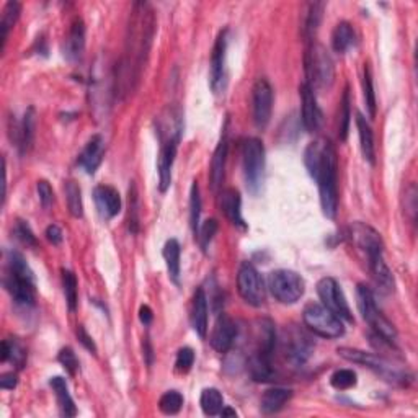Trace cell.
<instances>
[{
    "mask_svg": "<svg viewBox=\"0 0 418 418\" xmlns=\"http://www.w3.org/2000/svg\"><path fill=\"white\" fill-rule=\"evenodd\" d=\"M77 278L72 272L69 270H63V288H64V296L65 303H68V308L70 312H74L77 309L79 303V293H77Z\"/></svg>",
    "mask_w": 418,
    "mask_h": 418,
    "instance_id": "cell-36",
    "label": "cell"
},
{
    "mask_svg": "<svg viewBox=\"0 0 418 418\" xmlns=\"http://www.w3.org/2000/svg\"><path fill=\"white\" fill-rule=\"evenodd\" d=\"M103 157H105V141L100 134H96L87 142L84 151L80 152L79 164L82 165V168L87 173L94 175L96 168L100 167L101 160H103Z\"/></svg>",
    "mask_w": 418,
    "mask_h": 418,
    "instance_id": "cell-21",
    "label": "cell"
},
{
    "mask_svg": "<svg viewBox=\"0 0 418 418\" xmlns=\"http://www.w3.org/2000/svg\"><path fill=\"white\" fill-rule=\"evenodd\" d=\"M221 209L222 213L226 214V217L231 221L234 226L246 227V222H243L242 217V198L241 193L234 188H226V190L221 191Z\"/></svg>",
    "mask_w": 418,
    "mask_h": 418,
    "instance_id": "cell-24",
    "label": "cell"
},
{
    "mask_svg": "<svg viewBox=\"0 0 418 418\" xmlns=\"http://www.w3.org/2000/svg\"><path fill=\"white\" fill-rule=\"evenodd\" d=\"M191 325L195 329V332L201 338H205L208 334V296L203 288H198L195 296H193Z\"/></svg>",
    "mask_w": 418,
    "mask_h": 418,
    "instance_id": "cell-25",
    "label": "cell"
},
{
    "mask_svg": "<svg viewBox=\"0 0 418 418\" xmlns=\"http://www.w3.org/2000/svg\"><path fill=\"white\" fill-rule=\"evenodd\" d=\"M94 200L100 216L103 219H113L121 211V198L120 193L113 186L100 185L95 188Z\"/></svg>",
    "mask_w": 418,
    "mask_h": 418,
    "instance_id": "cell-19",
    "label": "cell"
},
{
    "mask_svg": "<svg viewBox=\"0 0 418 418\" xmlns=\"http://www.w3.org/2000/svg\"><path fill=\"white\" fill-rule=\"evenodd\" d=\"M405 200H409V203H407L405 208H407V211L410 213V219H412V221H415V213H417V188L414 185H412L409 188V190H407Z\"/></svg>",
    "mask_w": 418,
    "mask_h": 418,
    "instance_id": "cell-50",
    "label": "cell"
},
{
    "mask_svg": "<svg viewBox=\"0 0 418 418\" xmlns=\"http://www.w3.org/2000/svg\"><path fill=\"white\" fill-rule=\"evenodd\" d=\"M283 351L289 363L303 366L314 353V341L304 330L291 325L283 334Z\"/></svg>",
    "mask_w": 418,
    "mask_h": 418,
    "instance_id": "cell-9",
    "label": "cell"
},
{
    "mask_svg": "<svg viewBox=\"0 0 418 418\" xmlns=\"http://www.w3.org/2000/svg\"><path fill=\"white\" fill-rule=\"evenodd\" d=\"M85 49V25L80 18L74 20L72 27L69 30L68 38H65L64 43V58L70 61V63H75L82 58Z\"/></svg>",
    "mask_w": 418,
    "mask_h": 418,
    "instance_id": "cell-23",
    "label": "cell"
},
{
    "mask_svg": "<svg viewBox=\"0 0 418 418\" xmlns=\"http://www.w3.org/2000/svg\"><path fill=\"white\" fill-rule=\"evenodd\" d=\"M356 127H358V134H360V144H361V152H363V157L369 162L371 165L374 164V136H373V129L363 115H356Z\"/></svg>",
    "mask_w": 418,
    "mask_h": 418,
    "instance_id": "cell-29",
    "label": "cell"
},
{
    "mask_svg": "<svg viewBox=\"0 0 418 418\" xmlns=\"http://www.w3.org/2000/svg\"><path fill=\"white\" fill-rule=\"evenodd\" d=\"M34 123H37V118H34V110L28 108L27 113H25V116H23L22 123L17 125L15 129L12 126H10V137H12V142L15 141V146L18 147L22 154L28 152V149L33 144Z\"/></svg>",
    "mask_w": 418,
    "mask_h": 418,
    "instance_id": "cell-22",
    "label": "cell"
},
{
    "mask_svg": "<svg viewBox=\"0 0 418 418\" xmlns=\"http://www.w3.org/2000/svg\"><path fill=\"white\" fill-rule=\"evenodd\" d=\"M268 288L273 298L283 304H294L304 294V279L291 270H277L270 273Z\"/></svg>",
    "mask_w": 418,
    "mask_h": 418,
    "instance_id": "cell-8",
    "label": "cell"
},
{
    "mask_svg": "<svg viewBox=\"0 0 418 418\" xmlns=\"http://www.w3.org/2000/svg\"><path fill=\"white\" fill-rule=\"evenodd\" d=\"M350 91L348 89H345L343 99H341L340 103V118H338V136L341 141L346 139L348 136V129H350Z\"/></svg>",
    "mask_w": 418,
    "mask_h": 418,
    "instance_id": "cell-42",
    "label": "cell"
},
{
    "mask_svg": "<svg viewBox=\"0 0 418 418\" xmlns=\"http://www.w3.org/2000/svg\"><path fill=\"white\" fill-rule=\"evenodd\" d=\"M356 373L351 369H338L335 371L330 377V384H332L336 391H346L356 386Z\"/></svg>",
    "mask_w": 418,
    "mask_h": 418,
    "instance_id": "cell-43",
    "label": "cell"
},
{
    "mask_svg": "<svg viewBox=\"0 0 418 418\" xmlns=\"http://www.w3.org/2000/svg\"><path fill=\"white\" fill-rule=\"evenodd\" d=\"M300 103H303V125L309 132H315L320 129L322 126V111H320V106L317 103V96H315V91L310 89L308 84L300 85Z\"/></svg>",
    "mask_w": 418,
    "mask_h": 418,
    "instance_id": "cell-17",
    "label": "cell"
},
{
    "mask_svg": "<svg viewBox=\"0 0 418 418\" xmlns=\"http://www.w3.org/2000/svg\"><path fill=\"white\" fill-rule=\"evenodd\" d=\"M227 134L224 132V136L219 141V144L214 151L211 159V170H209V185H211L213 191H219L222 186L224 175H226V160H227Z\"/></svg>",
    "mask_w": 418,
    "mask_h": 418,
    "instance_id": "cell-20",
    "label": "cell"
},
{
    "mask_svg": "<svg viewBox=\"0 0 418 418\" xmlns=\"http://www.w3.org/2000/svg\"><path fill=\"white\" fill-rule=\"evenodd\" d=\"M324 7L325 5L322 2H314V4H309L308 12H305L304 23H303V34L304 38L310 43H312L315 33H317L320 22H322Z\"/></svg>",
    "mask_w": 418,
    "mask_h": 418,
    "instance_id": "cell-32",
    "label": "cell"
},
{
    "mask_svg": "<svg viewBox=\"0 0 418 418\" xmlns=\"http://www.w3.org/2000/svg\"><path fill=\"white\" fill-rule=\"evenodd\" d=\"M200 404L203 412H205V415L216 417L221 414L224 407V397L217 389H214V387H208V389L201 392Z\"/></svg>",
    "mask_w": 418,
    "mask_h": 418,
    "instance_id": "cell-34",
    "label": "cell"
},
{
    "mask_svg": "<svg viewBox=\"0 0 418 418\" xmlns=\"http://www.w3.org/2000/svg\"><path fill=\"white\" fill-rule=\"evenodd\" d=\"M58 360H59V363L63 365V368L65 371H68V373L70 376L77 374V371H79V360H77V356H75L72 348L65 346V348L61 350L59 355H58Z\"/></svg>",
    "mask_w": 418,
    "mask_h": 418,
    "instance_id": "cell-45",
    "label": "cell"
},
{
    "mask_svg": "<svg viewBox=\"0 0 418 418\" xmlns=\"http://www.w3.org/2000/svg\"><path fill=\"white\" fill-rule=\"evenodd\" d=\"M239 329L237 324L226 314H221L214 324L213 334H211V346L219 353H227L232 348L234 341L237 338Z\"/></svg>",
    "mask_w": 418,
    "mask_h": 418,
    "instance_id": "cell-16",
    "label": "cell"
},
{
    "mask_svg": "<svg viewBox=\"0 0 418 418\" xmlns=\"http://www.w3.org/2000/svg\"><path fill=\"white\" fill-rule=\"evenodd\" d=\"M253 123L258 129H265L270 125L273 111V89L267 79H258L252 90Z\"/></svg>",
    "mask_w": 418,
    "mask_h": 418,
    "instance_id": "cell-13",
    "label": "cell"
},
{
    "mask_svg": "<svg viewBox=\"0 0 418 418\" xmlns=\"http://www.w3.org/2000/svg\"><path fill=\"white\" fill-rule=\"evenodd\" d=\"M49 384H51V387H53L56 399H58V404L61 407L63 415H65V417L77 415V409H75L72 397H70V394H69L68 384H65V381L63 379V377H59V376L53 377V379L49 381Z\"/></svg>",
    "mask_w": 418,
    "mask_h": 418,
    "instance_id": "cell-30",
    "label": "cell"
},
{
    "mask_svg": "<svg viewBox=\"0 0 418 418\" xmlns=\"http://www.w3.org/2000/svg\"><path fill=\"white\" fill-rule=\"evenodd\" d=\"M139 319L144 325H151L152 319H154V314H152V309L149 308V305H141Z\"/></svg>",
    "mask_w": 418,
    "mask_h": 418,
    "instance_id": "cell-53",
    "label": "cell"
},
{
    "mask_svg": "<svg viewBox=\"0 0 418 418\" xmlns=\"http://www.w3.org/2000/svg\"><path fill=\"white\" fill-rule=\"evenodd\" d=\"M303 319L305 327L312 334L322 336V338H338L345 334L341 319L336 317L332 310H329L324 304L312 303L305 305Z\"/></svg>",
    "mask_w": 418,
    "mask_h": 418,
    "instance_id": "cell-6",
    "label": "cell"
},
{
    "mask_svg": "<svg viewBox=\"0 0 418 418\" xmlns=\"http://www.w3.org/2000/svg\"><path fill=\"white\" fill-rule=\"evenodd\" d=\"M156 33V15L149 4L136 2L132 5L129 25H127L125 56L116 69V94L126 96L132 94L146 68Z\"/></svg>",
    "mask_w": 418,
    "mask_h": 418,
    "instance_id": "cell-1",
    "label": "cell"
},
{
    "mask_svg": "<svg viewBox=\"0 0 418 418\" xmlns=\"http://www.w3.org/2000/svg\"><path fill=\"white\" fill-rule=\"evenodd\" d=\"M162 253H164L168 277L172 278L173 283L178 284V279H180L182 247H180V243H178L177 239H170V241H167L164 246V252Z\"/></svg>",
    "mask_w": 418,
    "mask_h": 418,
    "instance_id": "cell-31",
    "label": "cell"
},
{
    "mask_svg": "<svg viewBox=\"0 0 418 418\" xmlns=\"http://www.w3.org/2000/svg\"><path fill=\"white\" fill-rule=\"evenodd\" d=\"M356 304H358V309L361 315H363V319L374 330V334L381 336V338L394 343L397 338V330L391 320L377 308L374 294L366 284H358V288H356Z\"/></svg>",
    "mask_w": 418,
    "mask_h": 418,
    "instance_id": "cell-5",
    "label": "cell"
},
{
    "mask_svg": "<svg viewBox=\"0 0 418 418\" xmlns=\"http://www.w3.org/2000/svg\"><path fill=\"white\" fill-rule=\"evenodd\" d=\"M369 270L373 273V278L381 291L391 293L394 291V277H392L389 267L384 262V255H376V257L368 258Z\"/></svg>",
    "mask_w": 418,
    "mask_h": 418,
    "instance_id": "cell-27",
    "label": "cell"
},
{
    "mask_svg": "<svg viewBox=\"0 0 418 418\" xmlns=\"http://www.w3.org/2000/svg\"><path fill=\"white\" fill-rule=\"evenodd\" d=\"M356 33L348 22H340L332 33V46L335 53L345 54L346 51L355 48Z\"/></svg>",
    "mask_w": 418,
    "mask_h": 418,
    "instance_id": "cell-28",
    "label": "cell"
},
{
    "mask_svg": "<svg viewBox=\"0 0 418 418\" xmlns=\"http://www.w3.org/2000/svg\"><path fill=\"white\" fill-rule=\"evenodd\" d=\"M4 286L12 296L15 304L22 308H33L37 299L34 274L23 255L18 252L7 253V272L4 277Z\"/></svg>",
    "mask_w": 418,
    "mask_h": 418,
    "instance_id": "cell-3",
    "label": "cell"
},
{
    "mask_svg": "<svg viewBox=\"0 0 418 418\" xmlns=\"http://www.w3.org/2000/svg\"><path fill=\"white\" fill-rule=\"evenodd\" d=\"M217 232V221L216 219H208V221H205L200 226V229H198V241H200V246L203 248V252L208 251L209 243H211V241L214 239V236H216Z\"/></svg>",
    "mask_w": 418,
    "mask_h": 418,
    "instance_id": "cell-44",
    "label": "cell"
},
{
    "mask_svg": "<svg viewBox=\"0 0 418 418\" xmlns=\"http://www.w3.org/2000/svg\"><path fill=\"white\" fill-rule=\"evenodd\" d=\"M200 216H201V195H200V186H198L196 182H193L191 190H190V224L193 229V234H198V229H200Z\"/></svg>",
    "mask_w": 418,
    "mask_h": 418,
    "instance_id": "cell-39",
    "label": "cell"
},
{
    "mask_svg": "<svg viewBox=\"0 0 418 418\" xmlns=\"http://www.w3.org/2000/svg\"><path fill=\"white\" fill-rule=\"evenodd\" d=\"M183 407V395L178 391H168L159 400V409L165 415H177Z\"/></svg>",
    "mask_w": 418,
    "mask_h": 418,
    "instance_id": "cell-40",
    "label": "cell"
},
{
    "mask_svg": "<svg viewBox=\"0 0 418 418\" xmlns=\"http://www.w3.org/2000/svg\"><path fill=\"white\" fill-rule=\"evenodd\" d=\"M127 224H129V232L136 234L139 231V200H137V188L134 182H131L129 186V211H127Z\"/></svg>",
    "mask_w": 418,
    "mask_h": 418,
    "instance_id": "cell-41",
    "label": "cell"
},
{
    "mask_svg": "<svg viewBox=\"0 0 418 418\" xmlns=\"http://www.w3.org/2000/svg\"><path fill=\"white\" fill-rule=\"evenodd\" d=\"M293 397V391L286 387H272L265 392L260 402V409L265 415H273L283 409Z\"/></svg>",
    "mask_w": 418,
    "mask_h": 418,
    "instance_id": "cell-26",
    "label": "cell"
},
{
    "mask_svg": "<svg viewBox=\"0 0 418 418\" xmlns=\"http://www.w3.org/2000/svg\"><path fill=\"white\" fill-rule=\"evenodd\" d=\"M348 236L351 242L366 253V257H376L384 252V243H382L381 234L365 222H353L350 226Z\"/></svg>",
    "mask_w": 418,
    "mask_h": 418,
    "instance_id": "cell-14",
    "label": "cell"
},
{
    "mask_svg": "<svg viewBox=\"0 0 418 418\" xmlns=\"http://www.w3.org/2000/svg\"><path fill=\"white\" fill-rule=\"evenodd\" d=\"M38 190V196H39V203H42L43 208H49L54 201V191L51 185L46 180H39L37 185Z\"/></svg>",
    "mask_w": 418,
    "mask_h": 418,
    "instance_id": "cell-48",
    "label": "cell"
},
{
    "mask_svg": "<svg viewBox=\"0 0 418 418\" xmlns=\"http://www.w3.org/2000/svg\"><path fill=\"white\" fill-rule=\"evenodd\" d=\"M221 417H237V412L232 410L231 407H222L221 414H219Z\"/></svg>",
    "mask_w": 418,
    "mask_h": 418,
    "instance_id": "cell-54",
    "label": "cell"
},
{
    "mask_svg": "<svg viewBox=\"0 0 418 418\" xmlns=\"http://www.w3.org/2000/svg\"><path fill=\"white\" fill-rule=\"evenodd\" d=\"M305 63V84L314 91H322L332 87L335 80V65L332 56L320 43L309 44L304 58Z\"/></svg>",
    "mask_w": 418,
    "mask_h": 418,
    "instance_id": "cell-4",
    "label": "cell"
},
{
    "mask_svg": "<svg viewBox=\"0 0 418 418\" xmlns=\"http://www.w3.org/2000/svg\"><path fill=\"white\" fill-rule=\"evenodd\" d=\"M226 49H227V30L219 33L214 43L211 54V68H209V85L213 91H219L224 82V69H226Z\"/></svg>",
    "mask_w": 418,
    "mask_h": 418,
    "instance_id": "cell-18",
    "label": "cell"
},
{
    "mask_svg": "<svg viewBox=\"0 0 418 418\" xmlns=\"http://www.w3.org/2000/svg\"><path fill=\"white\" fill-rule=\"evenodd\" d=\"M363 95H365L366 110H368L371 118H374L377 105H376V91H374L373 75H371L369 64H365V70H363Z\"/></svg>",
    "mask_w": 418,
    "mask_h": 418,
    "instance_id": "cell-38",
    "label": "cell"
},
{
    "mask_svg": "<svg viewBox=\"0 0 418 418\" xmlns=\"http://www.w3.org/2000/svg\"><path fill=\"white\" fill-rule=\"evenodd\" d=\"M237 289L241 298L253 308H260L265 303V284L262 274L252 263H242L237 274Z\"/></svg>",
    "mask_w": 418,
    "mask_h": 418,
    "instance_id": "cell-10",
    "label": "cell"
},
{
    "mask_svg": "<svg viewBox=\"0 0 418 418\" xmlns=\"http://www.w3.org/2000/svg\"><path fill=\"white\" fill-rule=\"evenodd\" d=\"M304 164L309 175L317 182L320 206L327 217L334 219L338 208V157L329 139H315L304 152Z\"/></svg>",
    "mask_w": 418,
    "mask_h": 418,
    "instance_id": "cell-2",
    "label": "cell"
},
{
    "mask_svg": "<svg viewBox=\"0 0 418 418\" xmlns=\"http://www.w3.org/2000/svg\"><path fill=\"white\" fill-rule=\"evenodd\" d=\"M193 363H195V351L190 346H183V348L178 350L175 361V369L178 373H188L191 369Z\"/></svg>",
    "mask_w": 418,
    "mask_h": 418,
    "instance_id": "cell-46",
    "label": "cell"
},
{
    "mask_svg": "<svg viewBox=\"0 0 418 418\" xmlns=\"http://www.w3.org/2000/svg\"><path fill=\"white\" fill-rule=\"evenodd\" d=\"M182 134L168 136L164 137L160 146V154H159V188L162 193H165L172 185V168L173 162H175L178 142H180Z\"/></svg>",
    "mask_w": 418,
    "mask_h": 418,
    "instance_id": "cell-15",
    "label": "cell"
},
{
    "mask_svg": "<svg viewBox=\"0 0 418 418\" xmlns=\"http://www.w3.org/2000/svg\"><path fill=\"white\" fill-rule=\"evenodd\" d=\"M0 360H2L4 363L5 361H12L18 368H23L25 360H27V353H25V350L20 346L17 340H4Z\"/></svg>",
    "mask_w": 418,
    "mask_h": 418,
    "instance_id": "cell-35",
    "label": "cell"
},
{
    "mask_svg": "<svg viewBox=\"0 0 418 418\" xmlns=\"http://www.w3.org/2000/svg\"><path fill=\"white\" fill-rule=\"evenodd\" d=\"M18 384V377L15 373H5L0 377V387L5 391H10V389H15Z\"/></svg>",
    "mask_w": 418,
    "mask_h": 418,
    "instance_id": "cell-52",
    "label": "cell"
},
{
    "mask_svg": "<svg viewBox=\"0 0 418 418\" xmlns=\"http://www.w3.org/2000/svg\"><path fill=\"white\" fill-rule=\"evenodd\" d=\"M77 338H79L80 343H82L85 346V348L90 351V353L96 355V345H95V341H94V338H91V336L89 334H87V330L82 327V325H79V329H77Z\"/></svg>",
    "mask_w": 418,
    "mask_h": 418,
    "instance_id": "cell-49",
    "label": "cell"
},
{
    "mask_svg": "<svg viewBox=\"0 0 418 418\" xmlns=\"http://www.w3.org/2000/svg\"><path fill=\"white\" fill-rule=\"evenodd\" d=\"M65 198H68L69 211L74 217L84 216V205H82V191L75 182L65 183Z\"/></svg>",
    "mask_w": 418,
    "mask_h": 418,
    "instance_id": "cell-37",
    "label": "cell"
},
{
    "mask_svg": "<svg viewBox=\"0 0 418 418\" xmlns=\"http://www.w3.org/2000/svg\"><path fill=\"white\" fill-rule=\"evenodd\" d=\"M46 239L53 243V246H59L63 242V231H61L59 226L56 224H51V226L46 229Z\"/></svg>",
    "mask_w": 418,
    "mask_h": 418,
    "instance_id": "cell-51",
    "label": "cell"
},
{
    "mask_svg": "<svg viewBox=\"0 0 418 418\" xmlns=\"http://www.w3.org/2000/svg\"><path fill=\"white\" fill-rule=\"evenodd\" d=\"M15 234H17V237L27 247H37L38 246V241H37V237H34L32 227H30L25 221H17V226H15Z\"/></svg>",
    "mask_w": 418,
    "mask_h": 418,
    "instance_id": "cell-47",
    "label": "cell"
},
{
    "mask_svg": "<svg viewBox=\"0 0 418 418\" xmlns=\"http://www.w3.org/2000/svg\"><path fill=\"white\" fill-rule=\"evenodd\" d=\"M317 294L322 304L329 310L336 315V317L346 320V322H353V315L343 291H341L340 284L334 278H322L317 283Z\"/></svg>",
    "mask_w": 418,
    "mask_h": 418,
    "instance_id": "cell-11",
    "label": "cell"
},
{
    "mask_svg": "<svg viewBox=\"0 0 418 418\" xmlns=\"http://www.w3.org/2000/svg\"><path fill=\"white\" fill-rule=\"evenodd\" d=\"M242 165L248 191L257 195L265 173V147L258 137H248L242 142Z\"/></svg>",
    "mask_w": 418,
    "mask_h": 418,
    "instance_id": "cell-7",
    "label": "cell"
},
{
    "mask_svg": "<svg viewBox=\"0 0 418 418\" xmlns=\"http://www.w3.org/2000/svg\"><path fill=\"white\" fill-rule=\"evenodd\" d=\"M20 13H22V5L18 2L10 0V2L5 4V7L2 10V22H0V39H2V49L5 43H7L8 32L12 30L13 25L18 22Z\"/></svg>",
    "mask_w": 418,
    "mask_h": 418,
    "instance_id": "cell-33",
    "label": "cell"
},
{
    "mask_svg": "<svg viewBox=\"0 0 418 418\" xmlns=\"http://www.w3.org/2000/svg\"><path fill=\"white\" fill-rule=\"evenodd\" d=\"M338 355L341 358L350 361V363H356L361 366H366V368L373 369L374 373L381 374L386 381L391 382H397V381H404V374H400L399 371H395L394 368H391L389 363H386L384 360L379 358L373 353H366L363 350H356V348H338Z\"/></svg>",
    "mask_w": 418,
    "mask_h": 418,
    "instance_id": "cell-12",
    "label": "cell"
}]
</instances>
